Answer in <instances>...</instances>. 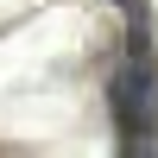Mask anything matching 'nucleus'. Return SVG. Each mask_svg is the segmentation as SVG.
<instances>
[{"mask_svg": "<svg viewBox=\"0 0 158 158\" xmlns=\"http://www.w3.org/2000/svg\"><path fill=\"white\" fill-rule=\"evenodd\" d=\"M108 108H114V127L127 133V146H152L158 139V63H152L146 32H133L127 63L108 76Z\"/></svg>", "mask_w": 158, "mask_h": 158, "instance_id": "f257e3e1", "label": "nucleus"}, {"mask_svg": "<svg viewBox=\"0 0 158 158\" xmlns=\"http://www.w3.org/2000/svg\"><path fill=\"white\" fill-rule=\"evenodd\" d=\"M120 6H139V0H120Z\"/></svg>", "mask_w": 158, "mask_h": 158, "instance_id": "f03ea898", "label": "nucleus"}]
</instances>
